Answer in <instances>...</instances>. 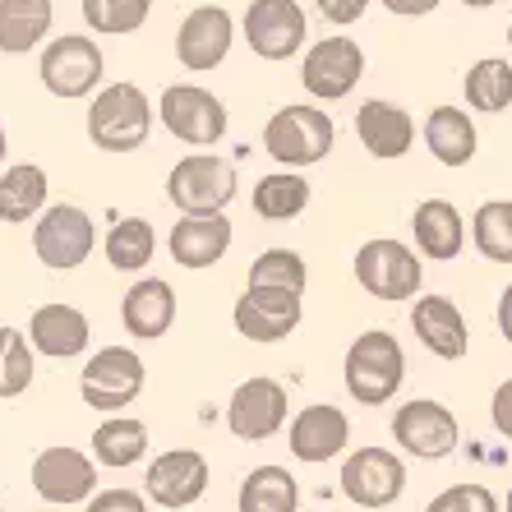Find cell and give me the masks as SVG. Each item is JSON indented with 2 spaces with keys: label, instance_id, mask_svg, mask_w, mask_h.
<instances>
[{
  "label": "cell",
  "instance_id": "cell-1",
  "mask_svg": "<svg viewBox=\"0 0 512 512\" xmlns=\"http://www.w3.org/2000/svg\"><path fill=\"white\" fill-rule=\"evenodd\" d=\"M153 120L157 107L148 102V93L139 84L116 79V84H102L88 97L84 130L97 153H139L148 134H153Z\"/></svg>",
  "mask_w": 512,
  "mask_h": 512
},
{
  "label": "cell",
  "instance_id": "cell-2",
  "mask_svg": "<svg viewBox=\"0 0 512 512\" xmlns=\"http://www.w3.org/2000/svg\"><path fill=\"white\" fill-rule=\"evenodd\" d=\"M346 397L360 406H388L406 383V351L388 328H370L346 346L342 360Z\"/></svg>",
  "mask_w": 512,
  "mask_h": 512
},
{
  "label": "cell",
  "instance_id": "cell-3",
  "mask_svg": "<svg viewBox=\"0 0 512 512\" xmlns=\"http://www.w3.org/2000/svg\"><path fill=\"white\" fill-rule=\"evenodd\" d=\"M333 143H337L333 116L323 107H314V102H286L263 125V153L286 171L319 167L323 157L333 153Z\"/></svg>",
  "mask_w": 512,
  "mask_h": 512
},
{
  "label": "cell",
  "instance_id": "cell-4",
  "mask_svg": "<svg viewBox=\"0 0 512 512\" xmlns=\"http://www.w3.org/2000/svg\"><path fill=\"white\" fill-rule=\"evenodd\" d=\"M356 282L370 291L374 300H416L425 286V259L416 245H402L393 236H374L356 250Z\"/></svg>",
  "mask_w": 512,
  "mask_h": 512
},
{
  "label": "cell",
  "instance_id": "cell-5",
  "mask_svg": "<svg viewBox=\"0 0 512 512\" xmlns=\"http://www.w3.org/2000/svg\"><path fill=\"white\" fill-rule=\"evenodd\" d=\"M143 388H148V365L134 346H102L84 360L79 374V397L102 416H120L130 402H139Z\"/></svg>",
  "mask_w": 512,
  "mask_h": 512
},
{
  "label": "cell",
  "instance_id": "cell-6",
  "mask_svg": "<svg viewBox=\"0 0 512 512\" xmlns=\"http://www.w3.org/2000/svg\"><path fill=\"white\" fill-rule=\"evenodd\" d=\"M37 74H42V88L60 102H84L102 88V74H107V60L102 47L84 33H65L51 37L42 56H37Z\"/></svg>",
  "mask_w": 512,
  "mask_h": 512
},
{
  "label": "cell",
  "instance_id": "cell-7",
  "mask_svg": "<svg viewBox=\"0 0 512 512\" xmlns=\"http://www.w3.org/2000/svg\"><path fill=\"white\" fill-rule=\"evenodd\" d=\"M236 167L217 153H190L180 157L167 176V199L180 217H199V213H227L236 199Z\"/></svg>",
  "mask_w": 512,
  "mask_h": 512
},
{
  "label": "cell",
  "instance_id": "cell-8",
  "mask_svg": "<svg viewBox=\"0 0 512 512\" xmlns=\"http://www.w3.org/2000/svg\"><path fill=\"white\" fill-rule=\"evenodd\" d=\"M157 120L167 125L171 139L190 143V148H213L227 139L231 111L217 93H208L203 84H171L157 97Z\"/></svg>",
  "mask_w": 512,
  "mask_h": 512
},
{
  "label": "cell",
  "instance_id": "cell-9",
  "mask_svg": "<svg viewBox=\"0 0 512 512\" xmlns=\"http://www.w3.org/2000/svg\"><path fill=\"white\" fill-rule=\"evenodd\" d=\"M97 250V227L79 203H51L33 222V254L51 273H74Z\"/></svg>",
  "mask_w": 512,
  "mask_h": 512
},
{
  "label": "cell",
  "instance_id": "cell-10",
  "mask_svg": "<svg viewBox=\"0 0 512 512\" xmlns=\"http://www.w3.org/2000/svg\"><path fill=\"white\" fill-rule=\"evenodd\" d=\"M337 485H342V494L356 503V508L383 512L406 494V462L393 453V448L365 443L356 453H346L342 480H337Z\"/></svg>",
  "mask_w": 512,
  "mask_h": 512
},
{
  "label": "cell",
  "instance_id": "cell-11",
  "mask_svg": "<svg viewBox=\"0 0 512 512\" xmlns=\"http://www.w3.org/2000/svg\"><path fill=\"white\" fill-rule=\"evenodd\" d=\"M393 443L402 448L406 457H420V462H443V457L457 453V443H462V425H457L453 406L434 402V397H416V402L397 406Z\"/></svg>",
  "mask_w": 512,
  "mask_h": 512
},
{
  "label": "cell",
  "instance_id": "cell-12",
  "mask_svg": "<svg viewBox=\"0 0 512 512\" xmlns=\"http://www.w3.org/2000/svg\"><path fill=\"white\" fill-rule=\"evenodd\" d=\"M360 79H365V51L356 37H319L305 47L300 84L314 102H342L356 93Z\"/></svg>",
  "mask_w": 512,
  "mask_h": 512
},
{
  "label": "cell",
  "instance_id": "cell-13",
  "mask_svg": "<svg viewBox=\"0 0 512 512\" xmlns=\"http://www.w3.org/2000/svg\"><path fill=\"white\" fill-rule=\"evenodd\" d=\"M305 319V296L300 291H277V286H245V296L231 305V323L245 342L273 346L300 328Z\"/></svg>",
  "mask_w": 512,
  "mask_h": 512
},
{
  "label": "cell",
  "instance_id": "cell-14",
  "mask_svg": "<svg viewBox=\"0 0 512 512\" xmlns=\"http://www.w3.org/2000/svg\"><path fill=\"white\" fill-rule=\"evenodd\" d=\"M208 480H213V466H208V457L199 448H167L143 471V494L157 508L180 512V508H194L208 494Z\"/></svg>",
  "mask_w": 512,
  "mask_h": 512
},
{
  "label": "cell",
  "instance_id": "cell-15",
  "mask_svg": "<svg viewBox=\"0 0 512 512\" xmlns=\"http://www.w3.org/2000/svg\"><path fill=\"white\" fill-rule=\"evenodd\" d=\"M240 33L250 42V51L259 60H291L305 51L310 37V19L296 0H250V10L240 19Z\"/></svg>",
  "mask_w": 512,
  "mask_h": 512
},
{
  "label": "cell",
  "instance_id": "cell-16",
  "mask_svg": "<svg viewBox=\"0 0 512 512\" xmlns=\"http://www.w3.org/2000/svg\"><path fill=\"white\" fill-rule=\"evenodd\" d=\"M33 489L47 508H74V503H88L97 494V457L79 453L70 443H56V448H42L33 457Z\"/></svg>",
  "mask_w": 512,
  "mask_h": 512
},
{
  "label": "cell",
  "instance_id": "cell-17",
  "mask_svg": "<svg viewBox=\"0 0 512 512\" xmlns=\"http://www.w3.org/2000/svg\"><path fill=\"white\" fill-rule=\"evenodd\" d=\"M286 388L268 374H254V379L236 383V393L227 402V429L240 443H268L277 439L291 420H286Z\"/></svg>",
  "mask_w": 512,
  "mask_h": 512
},
{
  "label": "cell",
  "instance_id": "cell-18",
  "mask_svg": "<svg viewBox=\"0 0 512 512\" xmlns=\"http://www.w3.org/2000/svg\"><path fill=\"white\" fill-rule=\"evenodd\" d=\"M236 42V19L227 5H194L176 28V60L190 74H208L231 56Z\"/></svg>",
  "mask_w": 512,
  "mask_h": 512
},
{
  "label": "cell",
  "instance_id": "cell-19",
  "mask_svg": "<svg viewBox=\"0 0 512 512\" xmlns=\"http://www.w3.org/2000/svg\"><path fill=\"white\" fill-rule=\"evenodd\" d=\"M346 443H351V420H346L342 406H328V402L300 406L291 416V425H286V448L305 466H323L333 457H342Z\"/></svg>",
  "mask_w": 512,
  "mask_h": 512
},
{
  "label": "cell",
  "instance_id": "cell-20",
  "mask_svg": "<svg viewBox=\"0 0 512 512\" xmlns=\"http://www.w3.org/2000/svg\"><path fill=\"white\" fill-rule=\"evenodd\" d=\"M231 231L227 213H199V217H180L176 227L167 236V250H171V263L185 268V273H203V268H217V263L227 259Z\"/></svg>",
  "mask_w": 512,
  "mask_h": 512
},
{
  "label": "cell",
  "instance_id": "cell-21",
  "mask_svg": "<svg viewBox=\"0 0 512 512\" xmlns=\"http://www.w3.org/2000/svg\"><path fill=\"white\" fill-rule=\"evenodd\" d=\"M416 120L411 111L388 102V97H370V102H360L356 111V139L360 148L379 162H402L411 148H416Z\"/></svg>",
  "mask_w": 512,
  "mask_h": 512
},
{
  "label": "cell",
  "instance_id": "cell-22",
  "mask_svg": "<svg viewBox=\"0 0 512 512\" xmlns=\"http://www.w3.org/2000/svg\"><path fill=\"white\" fill-rule=\"evenodd\" d=\"M411 333L439 360H462L471 351V328L457 300L448 296H416L411 300Z\"/></svg>",
  "mask_w": 512,
  "mask_h": 512
},
{
  "label": "cell",
  "instance_id": "cell-23",
  "mask_svg": "<svg viewBox=\"0 0 512 512\" xmlns=\"http://www.w3.org/2000/svg\"><path fill=\"white\" fill-rule=\"evenodd\" d=\"M28 342H33L37 356L47 360H74L84 356L88 342H93V323L79 305H65V300H51V305H37L33 319H28Z\"/></svg>",
  "mask_w": 512,
  "mask_h": 512
},
{
  "label": "cell",
  "instance_id": "cell-24",
  "mask_svg": "<svg viewBox=\"0 0 512 512\" xmlns=\"http://www.w3.org/2000/svg\"><path fill=\"white\" fill-rule=\"evenodd\" d=\"M466 217L453 199H420L411 213V240H416L420 259L434 263H453L466 250Z\"/></svg>",
  "mask_w": 512,
  "mask_h": 512
},
{
  "label": "cell",
  "instance_id": "cell-25",
  "mask_svg": "<svg viewBox=\"0 0 512 512\" xmlns=\"http://www.w3.org/2000/svg\"><path fill=\"white\" fill-rule=\"evenodd\" d=\"M120 323L134 342H157L176 323V291L162 277H134V286L120 296Z\"/></svg>",
  "mask_w": 512,
  "mask_h": 512
},
{
  "label": "cell",
  "instance_id": "cell-26",
  "mask_svg": "<svg viewBox=\"0 0 512 512\" xmlns=\"http://www.w3.org/2000/svg\"><path fill=\"white\" fill-rule=\"evenodd\" d=\"M420 139H425L429 157L448 171L471 167L480 153V130H476V120H471V111H462V107H434L425 116V125H420Z\"/></svg>",
  "mask_w": 512,
  "mask_h": 512
},
{
  "label": "cell",
  "instance_id": "cell-27",
  "mask_svg": "<svg viewBox=\"0 0 512 512\" xmlns=\"http://www.w3.org/2000/svg\"><path fill=\"white\" fill-rule=\"evenodd\" d=\"M56 5L51 0H0V51L5 56H28L47 47Z\"/></svg>",
  "mask_w": 512,
  "mask_h": 512
},
{
  "label": "cell",
  "instance_id": "cell-28",
  "mask_svg": "<svg viewBox=\"0 0 512 512\" xmlns=\"http://www.w3.org/2000/svg\"><path fill=\"white\" fill-rule=\"evenodd\" d=\"M47 190H51V180H47V171L37 167V162L5 167L0 171V222H10V227L37 222V217L51 208Z\"/></svg>",
  "mask_w": 512,
  "mask_h": 512
},
{
  "label": "cell",
  "instance_id": "cell-29",
  "mask_svg": "<svg viewBox=\"0 0 512 512\" xmlns=\"http://www.w3.org/2000/svg\"><path fill=\"white\" fill-rule=\"evenodd\" d=\"M314 190L310 180L300 176V171H268V176L254 180V194H250V208L263 217V222H296L305 208H310Z\"/></svg>",
  "mask_w": 512,
  "mask_h": 512
},
{
  "label": "cell",
  "instance_id": "cell-30",
  "mask_svg": "<svg viewBox=\"0 0 512 512\" xmlns=\"http://www.w3.org/2000/svg\"><path fill=\"white\" fill-rule=\"evenodd\" d=\"M236 512H300V485L286 466H254L240 480Z\"/></svg>",
  "mask_w": 512,
  "mask_h": 512
},
{
  "label": "cell",
  "instance_id": "cell-31",
  "mask_svg": "<svg viewBox=\"0 0 512 512\" xmlns=\"http://www.w3.org/2000/svg\"><path fill=\"white\" fill-rule=\"evenodd\" d=\"M148 425L134 416H107L102 425L93 429V457L97 466H107V471H130L143 453H148Z\"/></svg>",
  "mask_w": 512,
  "mask_h": 512
},
{
  "label": "cell",
  "instance_id": "cell-32",
  "mask_svg": "<svg viewBox=\"0 0 512 512\" xmlns=\"http://www.w3.org/2000/svg\"><path fill=\"white\" fill-rule=\"evenodd\" d=\"M102 254H107V263L116 268V273H134V277H139L143 268L157 259V231H153V222H143V217H120L116 227L107 231V240H102Z\"/></svg>",
  "mask_w": 512,
  "mask_h": 512
},
{
  "label": "cell",
  "instance_id": "cell-33",
  "mask_svg": "<svg viewBox=\"0 0 512 512\" xmlns=\"http://www.w3.org/2000/svg\"><path fill=\"white\" fill-rule=\"evenodd\" d=\"M462 93H466V102H471V111L503 116V111L512 107V60H503V56L476 60L462 79Z\"/></svg>",
  "mask_w": 512,
  "mask_h": 512
},
{
  "label": "cell",
  "instance_id": "cell-34",
  "mask_svg": "<svg viewBox=\"0 0 512 512\" xmlns=\"http://www.w3.org/2000/svg\"><path fill=\"white\" fill-rule=\"evenodd\" d=\"M471 245L489 263H512V199H485L471 213Z\"/></svg>",
  "mask_w": 512,
  "mask_h": 512
},
{
  "label": "cell",
  "instance_id": "cell-35",
  "mask_svg": "<svg viewBox=\"0 0 512 512\" xmlns=\"http://www.w3.org/2000/svg\"><path fill=\"white\" fill-rule=\"evenodd\" d=\"M33 374H37V351L28 342L24 328H0V402H14L33 388Z\"/></svg>",
  "mask_w": 512,
  "mask_h": 512
},
{
  "label": "cell",
  "instance_id": "cell-36",
  "mask_svg": "<svg viewBox=\"0 0 512 512\" xmlns=\"http://www.w3.org/2000/svg\"><path fill=\"white\" fill-rule=\"evenodd\" d=\"M153 0H84V24L97 37H130L148 24Z\"/></svg>",
  "mask_w": 512,
  "mask_h": 512
},
{
  "label": "cell",
  "instance_id": "cell-37",
  "mask_svg": "<svg viewBox=\"0 0 512 512\" xmlns=\"http://www.w3.org/2000/svg\"><path fill=\"white\" fill-rule=\"evenodd\" d=\"M245 286H277V291H300V296H305L310 268H305V259H300L296 250L273 245V250H263L259 259L250 263V282Z\"/></svg>",
  "mask_w": 512,
  "mask_h": 512
},
{
  "label": "cell",
  "instance_id": "cell-38",
  "mask_svg": "<svg viewBox=\"0 0 512 512\" xmlns=\"http://www.w3.org/2000/svg\"><path fill=\"white\" fill-rule=\"evenodd\" d=\"M425 512H503V503L494 499V489L489 485H480V480H462V485L439 489V494L425 503Z\"/></svg>",
  "mask_w": 512,
  "mask_h": 512
},
{
  "label": "cell",
  "instance_id": "cell-39",
  "mask_svg": "<svg viewBox=\"0 0 512 512\" xmlns=\"http://www.w3.org/2000/svg\"><path fill=\"white\" fill-rule=\"evenodd\" d=\"M84 512H153V503L139 489H97L84 503Z\"/></svg>",
  "mask_w": 512,
  "mask_h": 512
},
{
  "label": "cell",
  "instance_id": "cell-40",
  "mask_svg": "<svg viewBox=\"0 0 512 512\" xmlns=\"http://www.w3.org/2000/svg\"><path fill=\"white\" fill-rule=\"evenodd\" d=\"M374 0H314V10H319L323 24H333V28H351L360 24L365 14H370Z\"/></svg>",
  "mask_w": 512,
  "mask_h": 512
},
{
  "label": "cell",
  "instance_id": "cell-41",
  "mask_svg": "<svg viewBox=\"0 0 512 512\" xmlns=\"http://www.w3.org/2000/svg\"><path fill=\"white\" fill-rule=\"evenodd\" d=\"M489 425H494L499 439L512 443V379H503L494 388V397H489Z\"/></svg>",
  "mask_w": 512,
  "mask_h": 512
},
{
  "label": "cell",
  "instance_id": "cell-42",
  "mask_svg": "<svg viewBox=\"0 0 512 512\" xmlns=\"http://www.w3.org/2000/svg\"><path fill=\"white\" fill-rule=\"evenodd\" d=\"M388 14H397V19H425V14H434L443 5V0H379Z\"/></svg>",
  "mask_w": 512,
  "mask_h": 512
},
{
  "label": "cell",
  "instance_id": "cell-43",
  "mask_svg": "<svg viewBox=\"0 0 512 512\" xmlns=\"http://www.w3.org/2000/svg\"><path fill=\"white\" fill-rule=\"evenodd\" d=\"M494 323H499V333H503V342L512 346V282L499 291V305H494Z\"/></svg>",
  "mask_w": 512,
  "mask_h": 512
},
{
  "label": "cell",
  "instance_id": "cell-44",
  "mask_svg": "<svg viewBox=\"0 0 512 512\" xmlns=\"http://www.w3.org/2000/svg\"><path fill=\"white\" fill-rule=\"evenodd\" d=\"M5 153H10V134H5V125H0V167H5Z\"/></svg>",
  "mask_w": 512,
  "mask_h": 512
},
{
  "label": "cell",
  "instance_id": "cell-45",
  "mask_svg": "<svg viewBox=\"0 0 512 512\" xmlns=\"http://www.w3.org/2000/svg\"><path fill=\"white\" fill-rule=\"evenodd\" d=\"M466 10H489V5H499V0H462Z\"/></svg>",
  "mask_w": 512,
  "mask_h": 512
},
{
  "label": "cell",
  "instance_id": "cell-46",
  "mask_svg": "<svg viewBox=\"0 0 512 512\" xmlns=\"http://www.w3.org/2000/svg\"><path fill=\"white\" fill-rule=\"evenodd\" d=\"M503 508H508V512H512V489H508V503H503Z\"/></svg>",
  "mask_w": 512,
  "mask_h": 512
},
{
  "label": "cell",
  "instance_id": "cell-47",
  "mask_svg": "<svg viewBox=\"0 0 512 512\" xmlns=\"http://www.w3.org/2000/svg\"><path fill=\"white\" fill-rule=\"evenodd\" d=\"M508 47H512V24H508Z\"/></svg>",
  "mask_w": 512,
  "mask_h": 512
},
{
  "label": "cell",
  "instance_id": "cell-48",
  "mask_svg": "<svg viewBox=\"0 0 512 512\" xmlns=\"http://www.w3.org/2000/svg\"><path fill=\"white\" fill-rule=\"evenodd\" d=\"M42 512H60V508H42Z\"/></svg>",
  "mask_w": 512,
  "mask_h": 512
},
{
  "label": "cell",
  "instance_id": "cell-49",
  "mask_svg": "<svg viewBox=\"0 0 512 512\" xmlns=\"http://www.w3.org/2000/svg\"><path fill=\"white\" fill-rule=\"evenodd\" d=\"M0 512H5V503H0Z\"/></svg>",
  "mask_w": 512,
  "mask_h": 512
}]
</instances>
